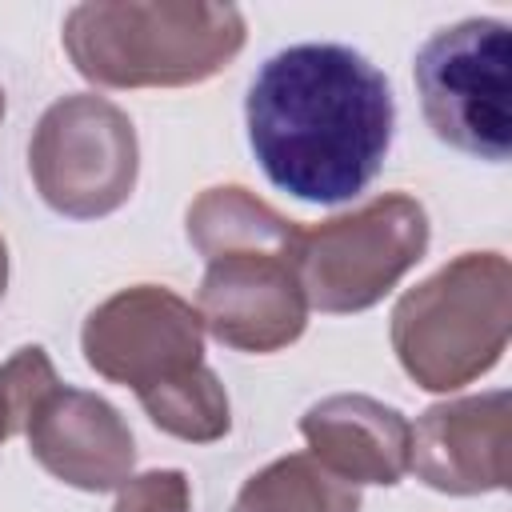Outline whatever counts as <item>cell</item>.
I'll return each instance as SVG.
<instances>
[{"label": "cell", "mask_w": 512, "mask_h": 512, "mask_svg": "<svg viewBox=\"0 0 512 512\" xmlns=\"http://www.w3.org/2000/svg\"><path fill=\"white\" fill-rule=\"evenodd\" d=\"M28 168L52 212L72 220L108 216L136 188V128L128 112L104 96H64L40 116L28 144Z\"/></svg>", "instance_id": "cell-6"}, {"label": "cell", "mask_w": 512, "mask_h": 512, "mask_svg": "<svg viewBox=\"0 0 512 512\" xmlns=\"http://www.w3.org/2000/svg\"><path fill=\"white\" fill-rule=\"evenodd\" d=\"M232 512H360V492L308 452H292L248 476Z\"/></svg>", "instance_id": "cell-13"}, {"label": "cell", "mask_w": 512, "mask_h": 512, "mask_svg": "<svg viewBox=\"0 0 512 512\" xmlns=\"http://www.w3.org/2000/svg\"><path fill=\"white\" fill-rule=\"evenodd\" d=\"M428 248V212L404 192H384L364 208L300 232V288L308 308L364 312Z\"/></svg>", "instance_id": "cell-5"}, {"label": "cell", "mask_w": 512, "mask_h": 512, "mask_svg": "<svg viewBox=\"0 0 512 512\" xmlns=\"http://www.w3.org/2000/svg\"><path fill=\"white\" fill-rule=\"evenodd\" d=\"M512 332V268L500 252H464L392 308L400 368L428 392H456L496 368Z\"/></svg>", "instance_id": "cell-3"}, {"label": "cell", "mask_w": 512, "mask_h": 512, "mask_svg": "<svg viewBox=\"0 0 512 512\" xmlns=\"http://www.w3.org/2000/svg\"><path fill=\"white\" fill-rule=\"evenodd\" d=\"M0 116H4V88H0Z\"/></svg>", "instance_id": "cell-18"}, {"label": "cell", "mask_w": 512, "mask_h": 512, "mask_svg": "<svg viewBox=\"0 0 512 512\" xmlns=\"http://www.w3.org/2000/svg\"><path fill=\"white\" fill-rule=\"evenodd\" d=\"M24 436L44 472L84 492L120 488L136 464V444L120 412L84 388L56 384L44 392Z\"/></svg>", "instance_id": "cell-10"}, {"label": "cell", "mask_w": 512, "mask_h": 512, "mask_svg": "<svg viewBox=\"0 0 512 512\" xmlns=\"http://www.w3.org/2000/svg\"><path fill=\"white\" fill-rule=\"evenodd\" d=\"M136 400L160 432L188 440V444H212L232 428L224 384L216 380V372L208 364H200L168 384H156V388L140 392Z\"/></svg>", "instance_id": "cell-14"}, {"label": "cell", "mask_w": 512, "mask_h": 512, "mask_svg": "<svg viewBox=\"0 0 512 512\" xmlns=\"http://www.w3.org/2000/svg\"><path fill=\"white\" fill-rule=\"evenodd\" d=\"M412 76L424 120L436 132V140L476 160H492V164L508 160L512 32L504 20L472 16L452 28H440L416 52Z\"/></svg>", "instance_id": "cell-4"}, {"label": "cell", "mask_w": 512, "mask_h": 512, "mask_svg": "<svg viewBox=\"0 0 512 512\" xmlns=\"http://www.w3.org/2000/svg\"><path fill=\"white\" fill-rule=\"evenodd\" d=\"M264 176L308 204L360 196L396 128L388 76L348 44H292L260 64L244 100Z\"/></svg>", "instance_id": "cell-1"}, {"label": "cell", "mask_w": 512, "mask_h": 512, "mask_svg": "<svg viewBox=\"0 0 512 512\" xmlns=\"http://www.w3.org/2000/svg\"><path fill=\"white\" fill-rule=\"evenodd\" d=\"M300 232L296 220L280 216L240 184L208 188L188 208V240L204 260L248 248H296Z\"/></svg>", "instance_id": "cell-12"}, {"label": "cell", "mask_w": 512, "mask_h": 512, "mask_svg": "<svg viewBox=\"0 0 512 512\" xmlns=\"http://www.w3.org/2000/svg\"><path fill=\"white\" fill-rule=\"evenodd\" d=\"M308 456L344 484H400L412 460V424L372 396H328L300 416Z\"/></svg>", "instance_id": "cell-11"}, {"label": "cell", "mask_w": 512, "mask_h": 512, "mask_svg": "<svg viewBox=\"0 0 512 512\" xmlns=\"http://www.w3.org/2000/svg\"><path fill=\"white\" fill-rule=\"evenodd\" d=\"M512 400L504 388L432 404L412 428L416 476L448 496H480L508 488Z\"/></svg>", "instance_id": "cell-9"}, {"label": "cell", "mask_w": 512, "mask_h": 512, "mask_svg": "<svg viewBox=\"0 0 512 512\" xmlns=\"http://www.w3.org/2000/svg\"><path fill=\"white\" fill-rule=\"evenodd\" d=\"M56 384L60 380H56L52 360H48V352L40 344H28L8 364H0V444L28 428L32 408Z\"/></svg>", "instance_id": "cell-15"}, {"label": "cell", "mask_w": 512, "mask_h": 512, "mask_svg": "<svg viewBox=\"0 0 512 512\" xmlns=\"http://www.w3.org/2000/svg\"><path fill=\"white\" fill-rule=\"evenodd\" d=\"M80 344L92 372L140 396L204 364V320L176 292L136 284L84 320Z\"/></svg>", "instance_id": "cell-7"}, {"label": "cell", "mask_w": 512, "mask_h": 512, "mask_svg": "<svg viewBox=\"0 0 512 512\" xmlns=\"http://www.w3.org/2000/svg\"><path fill=\"white\" fill-rule=\"evenodd\" d=\"M296 256L300 244L212 256L196 304L204 328L236 352L288 348L308 324Z\"/></svg>", "instance_id": "cell-8"}, {"label": "cell", "mask_w": 512, "mask_h": 512, "mask_svg": "<svg viewBox=\"0 0 512 512\" xmlns=\"http://www.w3.org/2000/svg\"><path fill=\"white\" fill-rule=\"evenodd\" d=\"M188 504H192L188 476L176 468H164V472L128 476L120 484L112 512H188Z\"/></svg>", "instance_id": "cell-16"}, {"label": "cell", "mask_w": 512, "mask_h": 512, "mask_svg": "<svg viewBox=\"0 0 512 512\" xmlns=\"http://www.w3.org/2000/svg\"><path fill=\"white\" fill-rule=\"evenodd\" d=\"M4 284H8V248L0 240V296H4Z\"/></svg>", "instance_id": "cell-17"}, {"label": "cell", "mask_w": 512, "mask_h": 512, "mask_svg": "<svg viewBox=\"0 0 512 512\" xmlns=\"http://www.w3.org/2000/svg\"><path fill=\"white\" fill-rule=\"evenodd\" d=\"M76 72L104 88H180L228 68L244 48V16L204 0L76 4L64 20Z\"/></svg>", "instance_id": "cell-2"}]
</instances>
